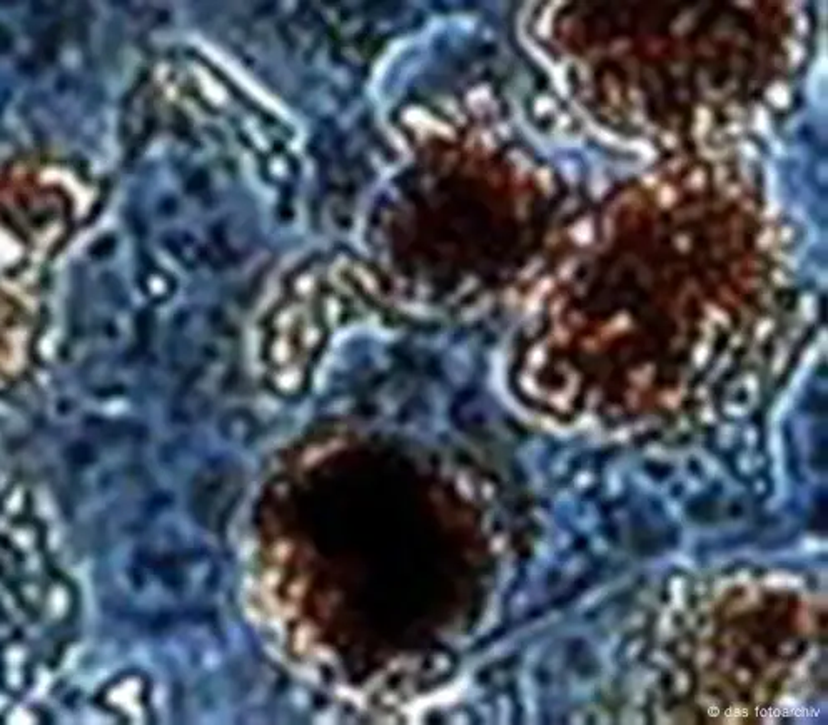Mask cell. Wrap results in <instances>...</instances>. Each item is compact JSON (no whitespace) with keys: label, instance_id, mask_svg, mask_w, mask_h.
I'll return each mask as SVG.
<instances>
[{"label":"cell","instance_id":"cell-1","mask_svg":"<svg viewBox=\"0 0 828 725\" xmlns=\"http://www.w3.org/2000/svg\"><path fill=\"white\" fill-rule=\"evenodd\" d=\"M12 43H14L12 32L4 24H0V55L11 51Z\"/></svg>","mask_w":828,"mask_h":725}]
</instances>
